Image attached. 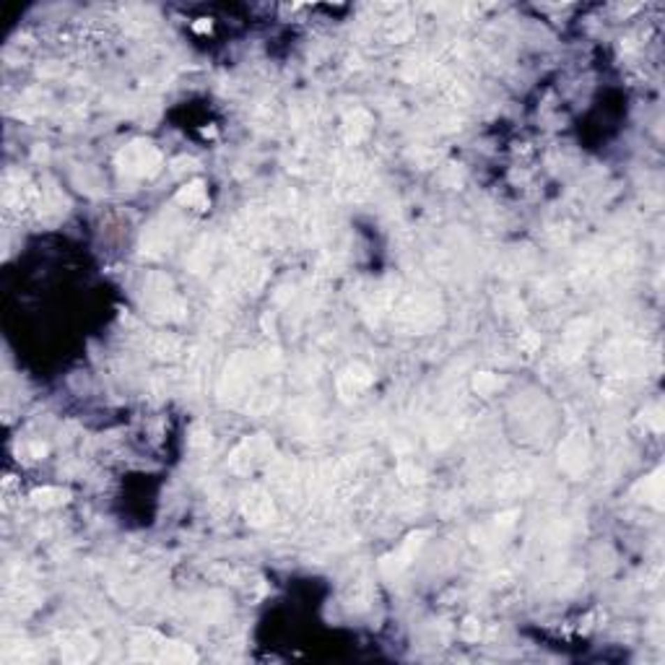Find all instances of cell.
<instances>
[{"label": "cell", "mask_w": 665, "mask_h": 665, "mask_svg": "<svg viewBox=\"0 0 665 665\" xmlns=\"http://www.w3.org/2000/svg\"><path fill=\"white\" fill-rule=\"evenodd\" d=\"M179 200H182V203H188V206L203 203V185H190V190H185V193L179 195Z\"/></svg>", "instance_id": "obj_2"}, {"label": "cell", "mask_w": 665, "mask_h": 665, "mask_svg": "<svg viewBox=\"0 0 665 665\" xmlns=\"http://www.w3.org/2000/svg\"><path fill=\"white\" fill-rule=\"evenodd\" d=\"M120 161L125 164V172H133V174H149L156 169L159 164V154L151 149L149 143H135L128 151L120 154Z\"/></svg>", "instance_id": "obj_1"}]
</instances>
